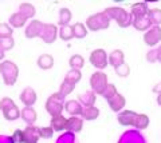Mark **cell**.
I'll use <instances>...</instances> for the list:
<instances>
[{"instance_id":"3957f363","label":"cell","mask_w":161,"mask_h":143,"mask_svg":"<svg viewBox=\"0 0 161 143\" xmlns=\"http://www.w3.org/2000/svg\"><path fill=\"white\" fill-rule=\"evenodd\" d=\"M110 26V19L105 12H99L92 15L86 20V27L90 31H99V29H106Z\"/></svg>"},{"instance_id":"7a4b0ae2","label":"cell","mask_w":161,"mask_h":143,"mask_svg":"<svg viewBox=\"0 0 161 143\" xmlns=\"http://www.w3.org/2000/svg\"><path fill=\"white\" fill-rule=\"evenodd\" d=\"M18 67L11 60H4L0 63V74L3 75V80L6 86H14L18 80Z\"/></svg>"},{"instance_id":"2e32d148","label":"cell","mask_w":161,"mask_h":143,"mask_svg":"<svg viewBox=\"0 0 161 143\" xmlns=\"http://www.w3.org/2000/svg\"><path fill=\"white\" fill-rule=\"evenodd\" d=\"M108 103H109V107L112 108V111L119 112V111L124 110L125 105H126V99L124 98V95H121V94H117V95H114Z\"/></svg>"},{"instance_id":"b9f144b4","label":"cell","mask_w":161,"mask_h":143,"mask_svg":"<svg viewBox=\"0 0 161 143\" xmlns=\"http://www.w3.org/2000/svg\"><path fill=\"white\" fill-rule=\"evenodd\" d=\"M153 91H154V92H157V94H161V83L156 84V87L153 88Z\"/></svg>"},{"instance_id":"f6af8a7d","label":"cell","mask_w":161,"mask_h":143,"mask_svg":"<svg viewBox=\"0 0 161 143\" xmlns=\"http://www.w3.org/2000/svg\"><path fill=\"white\" fill-rule=\"evenodd\" d=\"M157 105L161 106V94H158V96H157Z\"/></svg>"},{"instance_id":"ee69618b","label":"cell","mask_w":161,"mask_h":143,"mask_svg":"<svg viewBox=\"0 0 161 143\" xmlns=\"http://www.w3.org/2000/svg\"><path fill=\"white\" fill-rule=\"evenodd\" d=\"M4 56H6V51H3L2 48H0V60H3Z\"/></svg>"},{"instance_id":"f1b7e54d","label":"cell","mask_w":161,"mask_h":143,"mask_svg":"<svg viewBox=\"0 0 161 143\" xmlns=\"http://www.w3.org/2000/svg\"><path fill=\"white\" fill-rule=\"evenodd\" d=\"M69 64H70V67H71V70H80L85 64V59H83V56L75 54V55H73L71 58H70Z\"/></svg>"},{"instance_id":"ac0fdd59","label":"cell","mask_w":161,"mask_h":143,"mask_svg":"<svg viewBox=\"0 0 161 143\" xmlns=\"http://www.w3.org/2000/svg\"><path fill=\"white\" fill-rule=\"evenodd\" d=\"M28 19L24 16L22 12H15L9 16V20H8V24L11 26V28H22L26 26Z\"/></svg>"},{"instance_id":"836d02e7","label":"cell","mask_w":161,"mask_h":143,"mask_svg":"<svg viewBox=\"0 0 161 143\" xmlns=\"http://www.w3.org/2000/svg\"><path fill=\"white\" fill-rule=\"evenodd\" d=\"M117 94H118V91H117V88H115V86L112 84V83H108V86L105 87V90L102 91V94H101V95H102L105 99L109 102L114 95H117Z\"/></svg>"},{"instance_id":"30bf717a","label":"cell","mask_w":161,"mask_h":143,"mask_svg":"<svg viewBox=\"0 0 161 143\" xmlns=\"http://www.w3.org/2000/svg\"><path fill=\"white\" fill-rule=\"evenodd\" d=\"M38 99V95L32 87H26L20 94V100L24 105V107H32Z\"/></svg>"},{"instance_id":"e0dca14e","label":"cell","mask_w":161,"mask_h":143,"mask_svg":"<svg viewBox=\"0 0 161 143\" xmlns=\"http://www.w3.org/2000/svg\"><path fill=\"white\" fill-rule=\"evenodd\" d=\"M24 134V143H38L39 139V127L27 126L26 130H23Z\"/></svg>"},{"instance_id":"d6a6232c","label":"cell","mask_w":161,"mask_h":143,"mask_svg":"<svg viewBox=\"0 0 161 143\" xmlns=\"http://www.w3.org/2000/svg\"><path fill=\"white\" fill-rule=\"evenodd\" d=\"M80 79H82V74H80V70H70L67 72L66 78H64V80L73 83V84H77Z\"/></svg>"},{"instance_id":"44dd1931","label":"cell","mask_w":161,"mask_h":143,"mask_svg":"<svg viewBox=\"0 0 161 143\" xmlns=\"http://www.w3.org/2000/svg\"><path fill=\"white\" fill-rule=\"evenodd\" d=\"M148 4L147 3H136L132 6V12L130 15L133 16V19H137V18H142V16H147L148 15Z\"/></svg>"},{"instance_id":"e575fe53","label":"cell","mask_w":161,"mask_h":143,"mask_svg":"<svg viewBox=\"0 0 161 143\" xmlns=\"http://www.w3.org/2000/svg\"><path fill=\"white\" fill-rule=\"evenodd\" d=\"M74 86H75V84H73V83H70V82H67V80H63V82H62V84H60L59 94H60V95H62L63 98H66L69 94H71V92H73Z\"/></svg>"},{"instance_id":"60d3db41","label":"cell","mask_w":161,"mask_h":143,"mask_svg":"<svg viewBox=\"0 0 161 143\" xmlns=\"http://www.w3.org/2000/svg\"><path fill=\"white\" fill-rule=\"evenodd\" d=\"M147 60L148 62H157V50L149 51L147 54Z\"/></svg>"},{"instance_id":"7c38bea8","label":"cell","mask_w":161,"mask_h":143,"mask_svg":"<svg viewBox=\"0 0 161 143\" xmlns=\"http://www.w3.org/2000/svg\"><path fill=\"white\" fill-rule=\"evenodd\" d=\"M83 129V119L80 116H70L66 122V130L70 132H80Z\"/></svg>"},{"instance_id":"7bdbcfd3","label":"cell","mask_w":161,"mask_h":143,"mask_svg":"<svg viewBox=\"0 0 161 143\" xmlns=\"http://www.w3.org/2000/svg\"><path fill=\"white\" fill-rule=\"evenodd\" d=\"M157 60L161 62V47L157 48Z\"/></svg>"},{"instance_id":"1f68e13d","label":"cell","mask_w":161,"mask_h":143,"mask_svg":"<svg viewBox=\"0 0 161 143\" xmlns=\"http://www.w3.org/2000/svg\"><path fill=\"white\" fill-rule=\"evenodd\" d=\"M19 12H22L27 19H31L35 15V7L30 3H23L19 6Z\"/></svg>"},{"instance_id":"ffe728a7","label":"cell","mask_w":161,"mask_h":143,"mask_svg":"<svg viewBox=\"0 0 161 143\" xmlns=\"http://www.w3.org/2000/svg\"><path fill=\"white\" fill-rule=\"evenodd\" d=\"M66 122L67 118H64L63 115H57V116H51V120H50V127L54 131H63L66 130Z\"/></svg>"},{"instance_id":"f35d334b","label":"cell","mask_w":161,"mask_h":143,"mask_svg":"<svg viewBox=\"0 0 161 143\" xmlns=\"http://www.w3.org/2000/svg\"><path fill=\"white\" fill-rule=\"evenodd\" d=\"M114 70H115V72H117V75L121 76V78H125V76H128L129 74H130V68H129V66L125 64V63H124L122 66L114 68Z\"/></svg>"},{"instance_id":"9a60e30c","label":"cell","mask_w":161,"mask_h":143,"mask_svg":"<svg viewBox=\"0 0 161 143\" xmlns=\"http://www.w3.org/2000/svg\"><path fill=\"white\" fill-rule=\"evenodd\" d=\"M20 116H22V119L26 122L28 126H32L38 119V112L35 111V108H32V107H24V108H22V111H20Z\"/></svg>"},{"instance_id":"83f0119b","label":"cell","mask_w":161,"mask_h":143,"mask_svg":"<svg viewBox=\"0 0 161 143\" xmlns=\"http://www.w3.org/2000/svg\"><path fill=\"white\" fill-rule=\"evenodd\" d=\"M148 19L150 24H154V26H160L161 24V9L158 8H153L148 11Z\"/></svg>"},{"instance_id":"5b68a950","label":"cell","mask_w":161,"mask_h":143,"mask_svg":"<svg viewBox=\"0 0 161 143\" xmlns=\"http://www.w3.org/2000/svg\"><path fill=\"white\" fill-rule=\"evenodd\" d=\"M64 98L60 95L59 92L53 94L48 98V100L46 103V110L51 116H57V115H62V110L64 108Z\"/></svg>"},{"instance_id":"603a6c76","label":"cell","mask_w":161,"mask_h":143,"mask_svg":"<svg viewBox=\"0 0 161 143\" xmlns=\"http://www.w3.org/2000/svg\"><path fill=\"white\" fill-rule=\"evenodd\" d=\"M132 26L137 29V31H148V29L150 28V22L148 19V15L147 16H142V18L133 19Z\"/></svg>"},{"instance_id":"484cf974","label":"cell","mask_w":161,"mask_h":143,"mask_svg":"<svg viewBox=\"0 0 161 143\" xmlns=\"http://www.w3.org/2000/svg\"><path fill=\"white\" fill-rule=\"evenodd\" d=\"M79 103L85 107H92L95 103V94L94 92H83L79 95Z\"/></svg>"},{"instance_id":"ba28073f","label":"cell","mask_w":161,"mask_h":143,"mask_svg":"<svg viewBox=\"0 0 161 143\" xmlns=\"http://www.w3.org/2000/svg\"><path fill=\"white\" fill-rule=\"evenodd\" d=\"M144 42L149 47H153L156 44H158L161 42V27L153 26V27H150L148 31H145Z\"/></svg>"},{"instance_id":"9c48e42d","label":"cell","mask_w":161,"mask_h":143,"mask_svg":"<svg viewBox=\"0 0 161 143\" xmlns=\"http://www.w3.org/2000/svg\"><path fill=\"white\" fill-rule=\"evenodd\" d=\"M58 36V28L57 26H54V24H43V29L42 32H40V39L47 43V44H51L55 42V39Z\"/></svg>"},{"instance_id":"8d00e7d4","label":"cell","mask_w":161,"mask_h":143,"mask_svg":"<svg viewBox=\"0 0 161 143\" xmlns=\"http://www.w3.org/2000/svg\"><path fill=\"white\" fill-rule=\"evenodd\" d=\"M15 46V40L12 38H6V39H0V48L3 51H9L12 50Z\"/></svg>"},{"instance_id":"d6986e66","label":"cell","mask_w":161,"mask_h":143,"mask_svg":"<svg viewBox=\"0 0 161 143\" xmlns=\"http://www.w3.org/2000/svg\"><path fill=\"white\" fill-rule=\"evenodd\" d=\"M136 116H137V114L134 111L125 110L118 115V123L122 126H134Z\"/></svg>"},{"instance_id":"277c9868","label":"cell","mask_w":161,"mask_h":143,"mask_svg":"<svg viewBox=\"0 0 161 143\" xmlns=\"http://www.w3.org/2000/svg\"><path fill=\"white\" fill-rule=\"evenodd\" d=\"M0 110H2L4 118L9 122L16 120L18 118H20L19 107L15 105V102L11 98H3V99L0 100Z\"/></svg>"},{"instance_id":"4316f807","label":"cell","mask_w":161,"mask_h":143,"mask_svg":"<svg viewBox=\"0 0 161 143\" xmlns=\"http://www.w3.org/2000/svg\"><path fill=\"white\" fill-rule=\"evenodd\" d=\"M149 126V116L147 114H137L134 120V127L138 130H145Z\"/></svg>"},{"instance_id":"cb8c5ba5","label":"cell","mask_w":161,"mask_h":143,"mask_svg":"<svg viewBox=\"0 0 161 143\" xmlns=\"http://www.w3.org/2000/svg\"><path fill=\"white\" fill-rule=\"evenodd\" d=\"M38 66L42 70H50L54 66V58L50 54H43L38 58Z\"/></svg>"},{"instance_id":"4fadbf2b","label":"cell","mask_w":161,"mask_h":143,"mask_svg":"<svg viewBox=\"0 0 161 143\" xmlns=\"http://www.w3.org/2000/svg\"><path fill=\"white\" fill-rule=\"evenodd\" d=\"M108 63L112 67H114V68L122 66L124 63H125V55H124V52L121 51V50L112 51V52H110V55L108 56Z\"/></svg>"},{"instance_id":"d590c367","label":"cell","mask_w":161,"mask_h":143,"mask_svg":"<svg viewBox=\"0 0 161 143\" xmlns=\"http://www.w3.org/2000/svg\"><path fill=\"white\" fill-rule=\"evenodd\" d=\"M12 28L8 23H0V39L12 38Z\"/></svg>"},{"instance_id":"5bb4252c","label":"cell","mask_w":161,"mask_h":143,"mask_svg":"<svg viewBox=\"0 0 161 143\" xmlns=\"http://www.w3.org/2000/svg\"><path fill=\"white\" fill-rule=\"evenodd\" d=\"M64 110H66V112H69L71 116H80L82 110H83V106L80 105L78 100L71 99V100H67L66 103H64Z\"/></svg>"},{"instance_id":"f546056e","label":"cell","mask_w":161,"mask_h":143,"mask_svg":"<svg viewBox=\"0 0 161 143\" xmlns=\"http://www.w3.org/2000/svg\"><path fill=\"white\" fill-rule=\"evenodd\" d=\"M73 15L69 8H62L59 11V26H69Z\"/></svg>"},{"instance_id":"52a82bcc","label":"cell","mask_w":161,"mask_h":143,"mask_svg":"<svg viewBox=\"0 0 161 143\" xmlns=\"http://www.w3.org/2000/svg\"><path fill=\"white\" fill-rule=\"evenodd\" d=\"M92 66H94L97 70H103V68L108 67V54L102 48H97L94 50L92 54H90V58H89Z\"/></svg>"},{"instance_id":"ab89813d","label":"cell","mask_w":161,"mask_h":143,"mask_svg":"<svg viewBox=\"0 0 161 143\" xmlns=\"http://www.w3.org/2000/svg\"><path fill=\"white\" fill-rule=\"evenodd\" d=\"M12 139L16 142V143H24V134H23V130H16L12 134Z\"/></svg>"},{"instance_id":"6da1fadb","label":"cell","mask_w":161,"mask_h":143,"mask_svg":"<svg viewBox=\"0 0 161 143\" xmlns=\"http://www.w3.org/2000/svg\"><path fill=\"white\" fill-rule=\"evenodd\" d=\"M103 12L108 15L109 19H114L118 26L122 28L132 26V23H133V16L130 15V12H126L121 7H109Z\"/></svg>"},{"instance_id":"7402d4cb","label":"cell","mask_w":161,"mask_h":143,"mask_svg":"<svg viewBox=\"0 0 161 143\" xmlns=\"http://www.w3.org/2000/svg\"><path fill=\"white\" fill-rule=\"evenodd\" d=\"M99 116V110L95 106L92 107H83L82 114H80V118L85 120H94Z\"/></svg>"},{"instance_id":"4dcf8cb0","label":"cell","mask_w":161,"mask_h":143,"mask_svg":"<svg viewBox=\"0 0 161 143\" xmlns=\"http://www.w3.org/2000/svg\"><path fill=\"white\" fill-rule=\"evenodd\" d=\"M58 33H59V38L62 39V40H64V42H69V40H71V39L74 38L71 26H60Z\"/></svg>"},{"instance_id":"74e56055","label":"cell","mask_w":161,"mask_h":143,"mask_svg":"<svg viewBox=\"0 0 161 143\" xmlns=\"http://www.w3.org/2000/svg\"><path fill=\"white\" fill-rule=\"evenodd\" d=\"M54 135V130L51 127H39V138H43V139H50Z\"/></svg>"},{"instance_id":"d4e9b609","label":"cell","mask_w":161,"mask_h":143,"mask_svg":"<svg viewBox=\"0 0 161 143\" xmlns=\"http://www.w3.org/2000/svg\"><path fill=\"white\" fill-rule=\"evenodd\" d=\"M73 29V35L77 39H83L85 36H87V28L83 23H75L71 26Z\"/></svg>"},{"instance_id":"8992f818","label":"cell","mask_w":161,"mask_h":143,"mask_svg":"<svg viewBox=\"0 0 161 143\" xmlns=\"http://www.w3.org/2000/svg\"><path fill=\"white\" fill-rule=\"evenodd\" d=\"M90 86H92V90L94 94H102V91L105 90V87L108 86V75L103 74L102 71H97L94 72L92 78H90Z\"/></svg>"},{"instance_id":"8fae6325","label":"cell","mask_w":161,"mask_h":143,"mask_svg":"<svg viewBox=\"0 0 161 143\" xmlns=\"http://www.w3.org/2000/svg\"><path fill=\"white\" fill-rule=\"evenodd\" d=\"M43 29V23L39 22V20H31V23L27 26L26 28V32H24V35H26L27 39H32V38H38L40 36V32H42Z\"/></svg>"}]
</instances>
